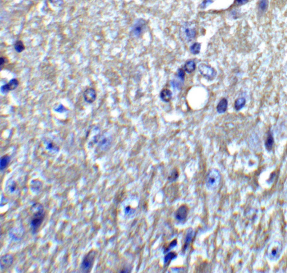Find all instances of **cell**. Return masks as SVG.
<instances>
[{
	"label": "cell",
	"mask_w": 287,
	"mask_h": 273,
	"mask_svg": "<svg viewBox=\"0 0 287 273\" xmlns=\"http://www.w3.org/2000/svg\"><path fill=\"white\" fill-rule=\"evenodd\" d=\"M160 98L163 102L168 103L172 99V91L168 89H163L160 93Z\"/></svg>",
	"instance_id": "12"
},
{
	"label": "cell",
	"mask_w": 287,
	"mask_h": 273,
	"mask_svg": "<svg viewBox=\"0 0 287 273\" xmlns=\"http://www.w3.org/2000/svg\"><path fill=\"white\" fill-rule=\"evenodd\" d=\"M97 97V92L94 88H87L83 93L84 99L87 103H93L96 100Z\"/></svg>",
	"instance_id": "8"
},
{
	"label": "cell",
	"mask_w": 287,
	"mask_h": 273,
	"mask_svg": "<svg viewBox=\"0 0 287 273\" xmlns=\"http://www.w3.org/2000/svg\"><path fill=\"white\" fill-rule=\"evenodd\" d=\"M212 3V1L211 0H205L202 2L201 6L203 8H205L208 5H209L210 3Z\"/></svg>",
	"instance_id": "28"
},
{
	"label": "cell",
	"mask_w": 287,
	"mask_h": 273,
	"mask_svg": "<svg viewBox=\"0 0 287 273\" xmlns=\"http://www.w3.org/2000/svg\"><path fill=\"white\" fill-rule=\"evenodd\" d=\"M16 188V185L15 184H13L10 187V191L11 192H14L15 191Z\"/></svg>",
	"instance_id": "31"
},
{
	"label": "cell",
	"mask_w": 287,
	"mask_h": 273,
	"mask_svg": "<svg viewBox=\"0 0 287 273\" xmlns=\"http://www.w3.org/2000/svg\"><path fill=\"white\" fill-rule=\"evenodd\" d=\"M200 74L209 80H212L216 76V71L212 66L205 63H201L199 66Z\"/></svg>",
	"instance_id": "4"
},
{
	"label": "cell",
	"mask_w": 287,
	"mask_h": 273,
	"mask_svg": "<svg viewBox=\"0 0 287 273\" xmlns=\"http://www.w3.org/2000/svg\"><path fill=\"white\" fill-rule=\"evenodd\" d=\"M177 255L174 252H169L168 254L167 255L164 257V263H167L169 261L172 260L173 259H175L176 258Z\"/></svg>",
	"instance_id": "23"
},
{
	"label": "cell",
	"mask_w": 287,
	"mask_h": 273,
	"mask_svg": "<svg viewBox=\"0 0 287 273\" xmlns=\"http://www.w3.org/2000/svg\"><path fill=\"white\" fill-rule=\"evenodd\" d=\"M131 207H127L125 208V213L126 214H128L130 213L131 211Z\"/></svg>",
	"instance_id": "32"
},
{
	"label": "cell",
	"mask_w": 287,
	"mask_h": 273,
	"mask_svg": "<svg viewBox=\"0 0 287 273\" xmlns=\"http://www.w3.org/2000/svg\"><path fill=\"white\" fill-rule=\"evenodd\" d=\"M182 33L185 38L187 41H189L192 40L196 34V31L195 29L191 27L190 28L189 26L186 25H185L182 28Z\"/></svg>",
	"instance_id": "10"
},
{
	"label": "cell",
	"mask_w": 287,
	"mask_h": 273,
	"mask_svg": "<svg viewBox=\"0 0 287 273\" xmlns=\"http://www.w3.org/2000/svg\"><path fill=\"white\" fill-rule=\"evenodd\" d=\"M188 213V208L186 205H182L178 207L175 213V217L180 222H184L186 219Z\"/></svg>",
	"instance_id": "7"
},
{
	"label": "cell",
	"mask_w": 287,
	"mask_h": 273,
	"mask_svg": "<svg viewBox=\"0 0 287 273\" xmlns=\"http://www.w3.org/2000/svg\"><path fill=\"white\" fill-rule=\"evenodd\" d=\"M196 69V62L194 60H188L185 63L184 65V70L188 74H191L194 72Z\"/></svg>",
	"instance_id": "13"
},
{
	"label": "cell",
	"mask_w": 287,
	"mask_h": 273,
	"mask_svg": "<svg viewBox=\"0 0 287 273\" xmlns=\"http://www.w3.org/2000/svg\"><path fill=\"white\" fill-rule=\"evenodd\" d=\"M146 28V22L143 19L138 20L135 24L132 30V34L135 37H139L143 33Z\"/></svg>",
	"instance_id": "6"
},
{
	"label": "cell",
	"mask_w": 287,
	"mask_h": 273,
	"mask_svg": "<svg viewBox=\"0 0 287 273\" xmlns=\"http://www.w3.org/2000/svg\"><path fill=\"white\" fill-rule=\"evenodd\" d=\"M0 60H1L0 65H1V70H2V67H3V65L7 62V60L5 57H1L0 58Z\"/></svg>",
	"instance_id": "29"
},
{
	"label": "cell",
	"mask_w": 287,
	"mask_h": 273,
	"mask_svg": "<svg viewBox=\"0 0 287 273\" xmlns=\"http://www.w3.org/2000/svg\"><path fill=\"white\" fill-rule=\"evenodd\" d=\"M220 181V174L218 170L212 169L206 176V185L208 189L214 190Z\"/></svg>",
	"instance_id": "2"
},
{
	"label": "cell",
	"mask_w": 287,
	"mask_h": 273,
	"mask_svg": "<svg viewBox=\"0 0 287 273\" xmlns=\"http://www.w3.org/2000/svg\"><path fill=\"white\" fill-rule=\"evenodd\" d=\"M228 100L225 98H223L220 101L216 106V111L219 114L224 113L227 111L228 108Z\"/></svg>",
	"instance_id": "11"
},
{
	"label": "cell",
	"mask_w": 287,
	"mask_h": 273,
	"mask_svg": "<svg viewBox=\"0 0 287 273\" xmlns=\"http://www.w3.org/2000/svg\"><path fill=\"white\" fill-rule=\"evenodd\" d=\"M50 3L55 7H59L63 4V0H49Z\"/></svg>",
	"instance_id": "24"
},
{
	"label": "cell",
	"mask_w": 287,
	"mask_h": 273,
	"mask_svg": "<svg viewBox=\"0 0 287 273\" xmlns=\"http://www.w3.org/2000/svg\"><path fill=\"white\" fill-rule=\"evenodd\" d=\"M47 149L48 150H50V151H55L56 149L57 148H56V147H55L54 145H53V143H49L47 144Z\"/></svg>",
	"instance_id": "27"
},
{
	"label": "cell",
	"mask_w": 287,
	"mask_h": 273,
	"mask_svg": "<svg viewBox=\"0 0 287 273\" xmlns=\"http://www.w3.org/2000/svg\"><path fill=\"white\" fill-rule=\"evenodd\" d=\"M277 251L275 249L273 250L272 251V254L273 256H276V255H277Z\"/></svg>",
	"instance_id": "33"
},
{
	"label": "cell",
	"mask_w": 287,
	"mask_h": 273,
	"mask_svg": "<svg viewBox=\"0 0 287 273\" xmlns=\"http://www.w3.org/2000/svg\"><path fill=\"white\" fill-rule=\"evenodd\" d=\"M201 47V43H198V42H195L190 47V50L193 54H195V55L198 54L200 53Z\"/></svg>",
	"instance_id": "18"
},
{
	"label": "cell",
	"mask_w": 287,
	"mask_h": 273,
	"mask_svg": "<svg viewBox=\"0 0 287 273\" xmlns=\"http://www.w3.org/2000/svg\"><path fill=\"white\" fill-rule=\"evenodd\" d=\"M273 144H274V138H273V137L272 136V133L269 132L267 138L266 140L265 143L266 150H268V151H271L272 148H273Z\"/></svg>",
	"instance_id": "16"
},
{
	"label": "cell",
	"mask_w": 287,
	"mask_h": 273,
	"mask_svg": "<svg viewBox=\"0 0 287 273\" xmlns=\"http://www.w3.org/2000/svg\"><path fill=\"white\" fill-rule=\"evenodd\" d=\"M19 85V80L16 78H13L10 80L9 82L4 84L1 87V91L2 94H7L10 91L14 90L18 87Z\"/></svg>",
	"instance_id": "5"
},
{
	"label": "cell",
	"mask_w": 287,
	"mask_h": 273,
	"mask_svg": "<svg viewBox=\"0 0 287 273\" xmlns=\"http://www.w3.org/2000/svg\"><path fill=\"white\" fill-rule=\"evenodd\" d=\"M177 76L181 82H184L185 78V71L183 69H179L177 72Z\"/></svg>",
	"instance_id": "22"
},
{
	"label": "cell",
	"mask_w": 287,
	"mask_h": 273,
	"mask_svg": "<svg viewBox=\"0 0 287 273\" xmlns=\"http://www.w3.org/2000/svg\"><path fill=\"white\" fill-rule=\"evenodd\" d=\"M42 187V183L39 180H33L31 183V190L33 192L39 191Z\"/></svg>",
	"instance_id": "19"
},
{
	"label": "cell",
	"mask_w": 287,
	"mask_h": 273,
	"mask_svg": "<svg viewBox=\"0 0 287 273\" xmlns=\"http://www.w3.org/2000/svg\"><path fill=\"white\" fill-rule=\"evenodd\" d=\"M96 256V251L91 250L83 259L81 263V269L83 272L89 273L91 271L93 266L95 258Z\"/></svg>",
	"instance_id": "3"
},
{
	"label": "cell",
	"mask_w": 287,
	"mask_h": 273,
	"mask_svg": "<svg viewBox=\"0 0 287 273\" xmlns=\"http://www.w3.org/2000/svg\"><path fill=\"white\" fill-rule=\"evenodd\" d=\"M192 235H193V233H192V231L191 230H190L189 231H188L186 236L185 241H184V250H186L188 247V245L190 244L191 241L192 239Z\"/></svg>",
	"instance_id": "21"
},
{
	"label": "cell",
	"mask_w": 287,
	"mask_h": 273,
	"mask_svg": "<svg viewBox=\"0 0 287 273\" xmlns=\"http://www.w3.org/2000/svg\"><path fill=\"white\" fill-rule=\"evenodd\" d=\"M235 1H236V2L237 5H244V4L247 3L249 0H235Z\"/></svg>",
	"instance_id": "30"
},
{
	"label": "cell",
	"mask_w": 287,
	"mask_h": 273,
	"mask_svg": "<svg viewBox=\"0 0 287 273\" xmlns=\"http://www.w3.org/2000/svg\"><path fill=\"white\" fill-rule=\"evenodd\" d=\"M14 258L11 255L7 254L2 256L1 258V270H5L9 268L13 263Z\"/></svg>",
	"instance_id": "9"
},
{
	"label": "cell",
	"mask_w": 287,
	"mask_h": 273,
	"mask_svg": "<svg viewBox=\"0 0 287 273\" xmlns=\"http://www.w3.org/2000/svg\"><path fill=\"white\" fill-rule=\"evenodd\" d=\"M268 0H260L258 3V9L261 13H265L268 7Z\"/></svg>",
	"instance_id": "17"
},
{
	"label": "cell",
	"mask_w": 287,
	"mask_h": 273,
	"mask_svg": "<svg viewBox=\"0 0 287 273\" xmlns=\"http://www.w3.org/2000/svg\"><path fill=\"white\" fill-rule=\"evenodd\" d=\"M55 110L57 112H59V113H63V112L66 111L67 110L66 109L65 107H64L63 104H59L58 107Z\"/></svg>",
	"instance_id": "25"
},
{
	"label": "cell",
	"mask_w": 287,
	"mask_h": 273,
	"mask_svg": "<svg viewBox=\"0 0 287 273\" xmlns=\"http://www.w3.org/2000/svg\"><path fill=\"white\" fill-rule=\"evenodd\" d=\"M177 241L176 239H175V240L172 241V242H171V243H170V245L165 250V252H167L169 251L171 248H174L175 247H176V246H177Z\"/></svg>",
	"instance_id": "26"
},
{
	"label": "cell",
	"mask_w": 287,
	"mask_h": 273,
	"mask_svg": "<svg viewBox=\"0 0 287 273\" xmlns=\"http://www.w3.org/2000/svg\"><path fill=\"white\" fill-rule=\"evenodd\" d=\"M246 99L245 98H239L234 102V108L236 110H240L244 108L246 104Z\"/></svg>",
	"instance_id": "15"
},
{
	"label": "cell",
	"mask_w": 287,
	"mask_h": 273,
	"mask_svg": "<svg viewBox=\"0 0 287 273\" xmlns=\"http://www.w3.org/2000/svg\"><path fill=\"white\" fill-rule=\"evenodd\" d=\"M10 157L8 155H5L1 158L0 160V170L2 171L6 168L10 162Z\"/></svg>",
	"instance_id": "14"
},
{
	"label": "cell",
	"mask_w": 287,
	"mask_h": 273,
	"mask_svg": "<svg viewBox=\"0 0 287 273\" xmlns=\"http://www.w3.org/2000/svg\"><path fill=\"white\" fill-rule=\"evenodd\" d=\"M36 211L31 218L30 226L31 231L33 234L37 232L38 230L43 222L45 218V213L43 207L40 204H35Z\"/></svg>",
	"instance_id": "1"
},
{
	"label": "cell",
	"mask_w": 287,
	"mask_h": 273,
	"mask_svg": "<svg viewBox=\"0 0 287 273\" xmlns=\"http://www.w3.org/2000/svg\"><path fill=\"white\" fill-rule=\"evenodd\" d=\"M14 49L16 52L18 53H22V52H23L25 49L24 43L22 42V41H20V40L16 41L14 44Z\"/></svg>",
	"instance_id": "20"
}]
</instances>
